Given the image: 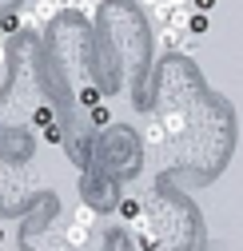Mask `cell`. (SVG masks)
I'll list each match as a JSON object with an SVG mask.
<instances>
[{
	"mask_svg": "<svg viewBox=\"0 0 243 251\" xmlns=\"http://www.w3.org/2000/svg\"><path fill=\"white\" fill-rule=\"evenodd\" d=\"M147 140H151V148H160V144H164V124H160V120H151V124H147Z\"/></svg>",
	"mask_w": 243,
	"mask_h": 251,
	"instance_id": "8992f818",
	"label": "cell"
},
{
	"mask_svg": "<svg viewBox=\"0 0 243 251\" xmlns=\"http://www.w3.org/2000/svg\"><path fill=\"white\" fill-rule=\"evenodd\" d=\"M184 24H188V32H192V36H203L207 28H211V20H207L203 12H188V16H184Z\"/></svg>",
	"mask_w": 243,
	"mask_h": 251,
	"instance_id": "7a4b0ae2",
	"label": "cell"
},
{
	"mask_svg": "<svg viewBox=\"0 0 243 251\" xmlns=\"http://www.w3.org/2000/svg\"><path fill=\"white\" fill-rule=\"evenodd\" d=\"M4 239H8V231H4V224H0V247H4Z\"/></svg>",
	"mask_w": 243,
	"mask_h": 251,
	"instance_id": "9c48e42d",
	"label": "cell"
},
{
	"mask_svg": "<svg viewBox=\"0 0 243 251\" xmlns=\"http://www.w3.org/2000/svg\"><path fill=\"white\" fill-rule=\"evenodd\" d=\"M216 8V0H195V12H211Z\"/></svg>",
	"mask_w": 243,
	"mask_h": 251,
	"instance_id": "ba28073f",
	"label": "cell"
},
{
	"mask_svg": "<svg viewBox=\"0 0 243 251\" xmlns=\"http://www.w3.org/2000/svg\"><path fill=\"white\" fill-rule=\"evenodd\" d=\"M40 136H44V144H60V124H56V120H52V124H44Z\"/></svg>",
	"mask_w": 243,
	"mask_h": 251,
	"instance_id": "52a82bcc",
	"label": "cell"
},
{
	"mask_svg": "<svg viewBox=\"0 0 243 251\" xmlns=\"http://www.w3.org/2000/svg\"><path fill=\"white\" fill-rule=\"evenodd\" d=\"M56 120V112L48 108V104H40V108H32V124H36V128H44V124H52Z\"/></svg>",
	"mask_w": 243,
	"mask_h": 251,
	"instance_id": "5b68a950",
	"label": "cell"
},
{
	"mask_svg": "<svg viewBox=\"0 0 243 251\" xmlns=\"http://www.w3.org/2000/svg\"><path fill=\"white\" fill-rule=\"evenodd\" d=\"M88 120H92L96 128H108V124H112V108L108 104H92V108H88Z\"/></svg>",
	"mask_w": 243,
	"mask_h": 251,
	"instance_id": "277c9868",
	"label": "cell"
},
{
	"mask_svg": "<svg viewBox=\"0 0 243 251\" xmlns=\"http://www.w3.org/2000/svg\"><path fill=\"white\" fill-rule=\"evenodd\" d=\"M96 219H100V211H96V207H88V203H84V207H76L72 227H68V239H72V243H84V239H88V231L96 227Z\"/></svg>",
	"mask_w": 243,
	"mask_h": 251,
	"instance_id": "6da1fadb",
	"label": "cell"
},
{
	"mask_svg": "<svg viewBox=\"0 0 243 251\" xmlns=\"http://www.w3.org/2000/svg\"><path fill=\"white\" fill-rule=\"evenodd\" d=\"M120 215H124L128 224H132V219H140V215H144V203H140L136 196H124V200H120Z\"/></svg>",
	"mask_w": 243,
	"mask_h": 251,
	"instance_id": "3957f363",
	"label": "cell"
}]
</instances>
